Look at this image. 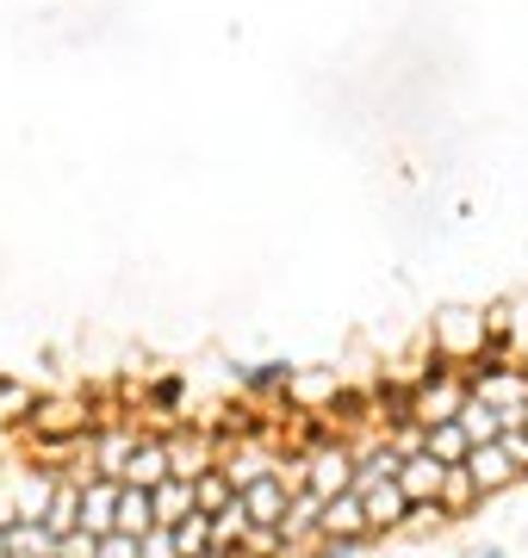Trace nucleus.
<instances>
[{
    "instance_id": "nucleus-1",
    "label": "nucleus",
    "mask_w": 528,
    "mask_h": 558,
    "mask_svg": "<svg viewBox=\"0 0 528 558\" xmlns=\"http://www.w3.org/2000/svg\"><path fill=\"white\" fill-rule=\"evenodd\" d=\"M472 398V379H467V366H435V373H423V379L410 385V422H454L460 410H467Z\"/></svg>"
},
{
    "instance_id": "nucleus-2",
    "label": "nucleus",
    "mask_w": 528,
    "mask_h": 558,
    "mask_svg": "<svg viewBox=\"0 0 528 558\" xmlns=\"http://www.w3.org/2000/svg\"><path fill=\"white\" fill-rule=\"evenodd\" d=\"M485 348H491V317H479V311H447V317H435V360L472 366Z\"/></svg>"
},
{
    "instance_id": "nucleus-3",
    "label": "nucleus",
    "mask_w": 528,
    "mask_h": 558,
    "mask_svg": "<svg viewBox=\"0 0 528 558\" xmlns=\"http://www.w3.org/2000/svg\"><path fill=\"white\" fill-rule=\"evenodd\" d=\"M355 472H361V447H348V440H324V447L305 453V484L324 502L343 497V490H355Z\"/></svg>"
},
{
    "instance_id": "nucleus-4",
    "label": "nucleus",
    "mask_w": 528,
    "mask_h": 558,
    "mask_svg": "<svg viewBox=\"0 0 528 558\" xmlns=\"http://www.w3.org/2000/svg\"><path fill=\"white\" fill-rule=\"evenodd\" d=\"M442 478H447V459H435L429 447L405 453V465H398V484H405L410 509H442Z\"/></svg>"
},
{
    "instance_id": "nucleus-5",
    "label": "nucleus",
    "mask_w": 528,
    "mask_h": 558,
    "mask_svg": "<svg viewBox=\"0 0 528 558\" xmlns=\"http://www.w3.org/2000/svg\"><path fill=\"white\" fill-rule=\"evenodd\" d=\"M280 539H286V553H305V546H324V497L317 490H292V509H286L280 521Z\"/></svg>"
},
{
    "instance_id": "nucleus-6",
    "label": "nucleus",
    "mask_w": 528,
    "mask_h": 558,
    "mask_svg": "<svg viewBox=\"0 0 528 558\" xmlns=\"http://www.w3.org/2000/svg\"><path fill=\"white\" fill-rule=\"evenodd\" d=\"M361 546V539H373V527H367V497L361 490H343V497L324 502V546Z\"/></svg>"
},
{
    "instance_id": "nucleus-7",
    "label": "nucleus",
    "mask_w": 528,
    "mask_h": 558,
    "mask_svg": "<svg viewBox=\"0 0 528 558\" xmlns=\"http://www.w3.org/2000/svg\"><path fill=\"white\" fill-rule=\"evenodd\" d=\"M367 497V527L373 534H392V527H405L417 509H410V497H405V484L398 478H380V484H355Z\"/></svg>"
},
{
    "instance_id": "nucleus-8",
    "label": "nucleus",
    "mask_w": 528,
    "mask_h": 558,
    "mask_svg": "<svg viewBox=\"0 0 528 558\" xmlns=\"http://www.w3.org/2000/svg\"><path fill=\"white\" fill-rule=\"evenodd\" d=\"M25 428L32 435H87L94 422H87V403H75V398H38L25 410Z\"/></svg>"
},
{
    "instance_id": "nucleus-9",
    "label": "nucleus",
    "mask_w": 528,
    "mask_h": 558,
    "mask_svg": "<svg viewBox=\"0 0 528 558\" xmlns=\"http://www.w3.org/2000/svg\"><path fill=\"white\" fill-rule=\"evenodd\" d=\"M467 465H472V478H479V490H485V497H497V490H509V484L523 478V465L509 459L504 440H479V447L467 453Z\"/></svg>"
},
{
    "instance_id": "nucleus-10",
    "label": "nucleus",
    "mask_w": 528,
    "mask_h": 558,
    "mask_svg": "<svg viewBox=\"0 0 528 558\" xmlns=\"http://www.w3.org/2000/svg\"><path fill=\"white\" fill-rule=\"evenodd\" d=\"M119 490H124V478H82V527L87 534H112L119 527Z\"/></svg>"
},
{
    "instance_id": "nucleus-11",
    "label": "nucleus",
    "mask_w": 528,
    "mask_h": 558,
    "mask_svg": "<svg viewBox=\"0 0 528 558\" xmlns=\"http://www.w3.org/2000/svg\"><path fill=\"white\" fill-rule=\"evenodd\" d=\"M163 440H168V465H175V478H200V472H212L218 453H224L205 428H193V435H163Z\"/></svg>"
},
{
    "instance_id": "nucleus-12",
    "label": "nucleus",
    "mask_w": 528,
    "mask_h": 558,
    "mask_svg": "<svg viewBox=\"0 0 528 558\" xmlns=\"http://www.w3.org/2000/svg\"><path fill=\"white\" fill-rule=\"evenodd\" d=\"M175 478V465H168V440L163 435H137V447H131V459H124V484H156Z\"/></svg>"
},
{
    "instance_id": "nucleus-13",
    "label": "nucleus",
    "mask_w": 528,
    "mask_h": 558,
    "mask_svg": "<svg viewBox=\"0 0 528 558\" xmlns=\"http://www.w3.org/2000/svg\"><path fill=\"white\" fill-rule=\"evenodd\" d=\"M249 527H255V521H249V502H243V490H237V497L212 515V546L237 558V553H243V539H249Z\"/></svg>"
},
{
    "instance_id": "nucleus-14",
    "label": "nucleus",
    "mask_w": 528,
    "mask_h": 558,
    "mask_svg": "<svg viewBox=\"0 0 528 558\" xmlns=\"http://www.w3.org/2000/svg\"><path fill=\"white\" fill-rule=\"evenodd\" d=\"M193 509H200L193 478H163V484H156V527H181Z\"/></svg>"
},
{
    "instance_id": "nucleus-15",
    "label": "nucleus",
    "mask_w": 528,
    "mask_h": 558,
    "mask_svg": "<svg viewBox=\"0 0 528 558\" xmlns=\"http://www.w3.org/2000/svg\"><path fill=\"white\" fill-rule=\"evenodd\" d=\"M485 502V490H479V478H472V465L460 459V465H447V478H442V509H447V521L454 515H472Z\"/></svg>"
},
{
    "instance_id": "nucleus-16",
    "label": "nucleus",
    "mask_w": 528,
    "mask_h": 558,
    "mask_svg": "<svg viewBox=\"0 0 528 558\" xmlns=\"http://www.w3.org/2000/svg\"><path fill=\"white\" fill-rule=\"evenodd\" d=\"M156 527V490L149 484H124L119 490V534H149Z\"/></svg>"
},
{
    "instance_id": "nucleus-17",
    "label": "nucleus",
    "mask_w": 528,
    "mask_h": 558,
    "mask_svg": "<svg viewBox=\"0 0 528 558\" xmlns=\"http://www.w3.org/2000/svg\"><path fill=\"white\" fill-rule=\"evenodd\" d=\"M423 447L435 459H447V465H460V459L472 453V435H467V422L454 416V422H429L423 428Z\"/></svg>"
},
{
    "instance_id": "nucleus-18",
    "label": "nucleus",
    "mask_w": 528,
    "mask_h": 558,
    "mask_svg": "<svg viewBox=\"0 0 528 558\" xmlns=\"http://www.w3.org/2000/svg\"><path fill=\"white\" fill-rule=\"evenodd\" d=\"M237 385L255 391V398H267V391H286L292 385V366L286 360H255V366H237Z\"/></svg>"
},
{
    "instance_id": "nucleus-19",
    "label": "nucleus",
    "mask_w": 528,
    "mask_h": 558,
    "mask_svg": "<svg viewBox=\"0 0 528 558\" xmlns=\"http://www.w3.org/2000/svg\"><path fill=\"white\" fill-rule=\"evenodd\" d=\"M460 422H467L472 447H479V440H497V435H504V410H497V403H485V398H467Z\"/></svg>"
},
{
    "instance_id": "nucleus-20",
    "label": "nucleus",
    "mask_w": 528,
    "mask_h": 558,
    "mask_svg": "<svg viewBox=\"0 0 528 558\" xmlns=\"http://www.w3.org/2000/svg\"><path fill=\"white\" fill-rule=\"evenodd\" d=\"M193 490H200V509H205V515H218L224 502L237 497V478H230L224 465H212V472H200V478H193Z\"/></svg>"
},
{
    "instance_id": "nucleus-21",
    "label": "nucleus",
    "mask_w": 528,
    "mask_h": 558,
    "mask_svg": "<svg viewBox=\"0 0 528 558\" xmlns=\"http://www.w3.org/2000/svg\"><path fill=\"white\" fill-rule=\"evenodd\" d=\"M175 546H181V558H205V553H212V515L193 509V515L175 527Z\"/></svg>"
},
{
    "instance_id": "nucleus-22",
    "label": "nucleus",
    "mask_w": 528,
    "mask_h": 558,
    "mask_svg": "<svg viewBox=\"0 0 528 558\" xmlns=\"http://www.w3.org/2000/svg\"><path fill=\"white\" fill-rule=\"evenodd\" d=\"M50 490H57V478H25L20 484V515H44V509H50Z\"/></svg>"
},
{
    "instance_id": "nucleus-23",
    "label": "nucleus",
    "mask_w": 528,
    "mask_h": 558,
    "mask_svg": "<svg viewBox=\"0 0 528 558\" xmlns=\"http://www.w3.org/2000/svg\"><path fill=\"white\" fill-rule=\"evenodd\" d=\"M94 558H143V539L137 534H100V546H94Z\"/></svg>"
},
{
    "instance_id": "nucleus-24",
    "label": "nucleus",
    "mask_w": 528,
    "mask_h": 558,
    "mask_svg": "<svg viewBox=\"0 0 528 558\" xmlns=\"http://www.w3.org/2000/svg\"><path fill=\"white\" fill-rule=\"evenodd\" d=\"M143 558H181V546H175V527H149V534H143Z\"/></svg>"
},
{
    "instance_id": "nucleus-25",
    "label": "nucleus",
    "mask_w": 528,
    "mask_h": 558,
    "mask_svg": "<svg viewBox=\"0 0 528 558\" xmlns=\"http://www.w3.org/2000/svg\"><path fill=\"white\" fill-rule=\"evenodd\" d=\"M32 403H38V398H32V391H25V385H13V379H0V410H13V416L25 422V410H32Z\"/></svg>"
},
{
    "instance_id": "nucleus-26",
    "label": "nucleus",
    "mask_w": 528,
    "mask_h": 558,
    "mask_svg": "<svg viewBox=\"0 0 528 558\" xmlns=\"http://www.w3.org/2000/svg\"><path fill=\"white\" fill-rule=\"evenodd\" d=\"M149 403H156V410H175V403H181V379H156L149 385Z\"/></svg>"
},
{
    "instance_id": "nucleus-27",
    "label": "nucleus",
    "mask_w": 528,
    "mask_h": 558,
    "mask_svg": "<svg viewBox=\"0 0 528 558\" xmlns=\"http://www.w3.org/2000/svg\"><path fill=\"white\" fill-rule=\"evenodd\" d=\"M472 558H504V553H497V546H485V553H472Z\"/></svg>"
},
{
    "instance_id": "nucleus-28",
    "label": "nucleus",
    "mask_w": 528,
    "mask_h": 558,
    "mask_svg": "<svg viewBox=\"0 0 528 558\" xmlns=\"http://www.w3.org/2000/svg\"><path fill=\"white\" fill-rule=\"evenodd\" d=\"M205 558H230V553H218V546H212V553H205Z\"/></svg>"
},
{
    "instance_id": "nucleus-29",
    "label": "nucleus",
    "mask_w": 528,
    "mask_h": 558,
    "mask_svg": "<svg viewBox=\"0 0 528 558\" xmlns=\"http://www.w3.org/2000/svg\"><path fill=\"white\" fill-rule=\"evenodd\" d=\"M7 558H32V553H7Z\"/></svg>"
},
{
    "instance_id": "nucleus-30",
    "label": "nucleus",
    "mask_w": 528,
    "mask_h": 558,
    "mask_svg": "<svg viewBox=\"0 0 528 558\" xmlns=\"http://www.w3.org/2000/svg\"><path fill=\"white\" fill-rule=\"evenodd\" d=\"M50 558H62V553H50Z\"/></svg>"
}]
</instances>
